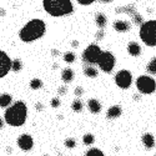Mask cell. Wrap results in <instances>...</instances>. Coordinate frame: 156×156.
<instances>
[{
    "mask_svg": "<svg viewBox=\"0 0 156 156\" xmlns=\"http://www.w3.org/2000/svg\"><path fill=\"white\" fill-rule=\"evenodd\" d=\"M28 118V106L24 101H15L11 106H8L4 114V120L5 124L20 127L25 124Z\"/></svg>",
    "mask_w": 156,
    "mask_h": 156,
    "instance_id": "1",
    "label": "cell"
},
{
    "mask_svg": "<svg viewBox=\"0 0 156 156\" xmlns=\"http://www.w3.org/2000/svg\"><path fill=\"white\" fill-rule=\"evenodd\" d=\"M46 31V25L41 19H33L28 21L19 31V37L24 43H31L44 36Z\"/></svg>",
    "mask_w": 156,
    "mask_h": 156,
    "instance_id": "2",
    "label": "cell"
},
{
    "mask_svg": "<svg viewBox=\"0 0 156 156\" xmlns=\"http://www.w3.org/2000/svg\"><path fill=\"white\" fill-rule=\"evenodd\" d=\"M43 6L51 16H66L74 11L71 0H43Z\"/></svg>",
    "mask_w": 156,
    "mask_h": 156,
    "instance_id": "3",
    "label": "cell"
},
{
    "mask_svg": "<svg viewBox=\"0 0 156 156\" xmlns=\"http://www.w3.org/2000/svg\"><path fill=\"white\" fill-rule=\"evenodd\" d=\"M140 37L147 46H156V20H149L141 24Z\"/></svg>",
    "mask_w": 156,
    "mask_h": 156,
    "instance_id": "4",
    "label": "cell"
},
{
    "mask_svg": "<svg viewBox=\"0 0 156 156\" xmlns=\"http://www.w3.org/2000/svg\"><path fill=\"white\" fill-rule=\"evenodd\" d=\"M115 56L111 51H102L96 64L104 73H111L115 68Z\"/></svg>",
    "mask_w": 156,
    "mask_h": 156,
    "instance_id": "5",
    "label": "cell"
},
{
    "mask_svg": "<svg viewBox=\"0 0 156 156\" xmlns=\"http://www.w3.org/2000/svg\"><path fill=\"white\" fill-rule=\"evenodd\" d=\"M136 87L142 94H152L156 90V81L150 76H140L136 80Z\"/></svg>",
    "mask_w": 156,
    "mask_h": 156,
    "instance_id": "6",
    "label": "cell"
},
{
    "mask_svg": "<svg viewBox=\"0 0 156 156\" xmlns=\"http://www.w3.org/2000/svg\"><path fill=\"white\" fill-rule=\"evenodd\" d=\"M102 53V50L100 49V46H98L96 44H90L83 53V60L87 64H96L100 55Z\"/></svg>",
    "mask_w": 156,
    "mask_h": 156,
    "instance_id": "7",
    "label": "cell"
},
{
    "mask_svg": "<svg viewBox=\"0 0 156 156\" xmlns=\"http://www.w3.org/2000/svg\"><path fill=\"white\" fill-rule=\"evenodd\" d=\"M115 83L120 89H129L133 84V75L129 70H120L115 75Z\"/></svg>",
    "mask_w": 156,
    "mask_h": 156,
    "instance_id": "8",
    "label": "cell"
},
{
    "mask_svg": "<svg viewBox=\"0 0 156 156\" xmlns=\"http://www.w3.org/2000/svg\"><path fill=\"white\" fill-rule=\"evenodd\" d=\"M10 70H11V59L5 51L0 50V79L6 76Z\"/></svg>",
    "mask_w": 156,
    "mask_h": 156,
    "instance_id": "9",
    "label": "cell"
},
{
    "mask_svg": "<svg viewBox=\"0 0 156 156\" xmlns=\"http://www.w3.org/2000/svg\"><path fill=\"white\" fill-rule=\"evenodd\" d=\"M18 146L23 151H30L34 146V140L29 134H23L18 137Z\"/></svg>",
    "mask_w": 156,
    "mask_h": 156,
    "instance_id": "10",
    "label": "cell"
},
{
    "mask_svg": "<svg viewBox=\"0 0 156 156\" xmlns=\"http://www.w3.org/2000/svg\"><path fill=\"white\" fill-rule=\"evenodd\" d=\"M114 29L119 33H126L130 30V23L124 20H116L114 23Z\"/></svg>",
    "mask_w": 156,
    "mask_h": 156,
    "instance_id": "11",
    "label": "cell"
},
{
    "mask_svg": "<svg viewBox=\"0 0 156 156\" xmlns=\"http://www.w3.org/2000/svg\"><path fill=\"white\" fill-rule=\"evenodd\" d=\"M87 109L91 111L93 114H98L101 110V105H100V102L96 99H90L87 101Z\"/></svg>",
    "mask_w": 156,
    "mask_h": 156,
    "instance_id": "12",
    "label": "cell"
},
{
    "mask_svg": "<svg viewBox=\"0 0 156 156\" xmlns=\"http://www.w3.org/2000/svg\"><path fill=\"white\" fill-rule=\"evenodd\" d=\"M121 112H122L121 108L118 106V105H115V106H112V108H110V109L108 110L106 118H108V119H116V118H119V116L121 115Z\"/></svg>",
    "mask_w": 156,
    "mask_h": 156,
    "instance_id": "13",
    "label": "cell"
},
{
    "mask_svg": "<svg viewBox=\"0 0 156 156\" xmlns=\"http://www.w3.org/2000/svg\"><path fill=\"white\" fill-rule=\"evenodd\" d=\"M127 51H129V54L131 55V56H139L140 53H141V48L137 43H130L127 45Z\"/></svg>",
    "mask_w": 156,
    "mask_h": 156,
    "instance_id": "14",
    "label": "cell"
},
{
    "mask_svg": "<svg viewBox=\"0 0 156 156\" xmlns=\"http://www.w3.org/2000/svg\"><path fill=\"white\" fill-rule=\"evenodd\" d=\"M95 23H96L99 29H104L106 27V24H108V19H106L105 15L102 14V12H98L96 16H95Z\"/></svg>",
    "mask_w": 156,
    "mask_h": 156,
    "instance_id": "15",
    "label": "cell"
},
{
    "mask_svg": "<svg viewBox=\"0 0 156 156\" xmlns=\"http://www.w3.org/2000/svg\"><path fill=\"white\" fill-rule=\"evenodd\" d=\"M142 144L146 149H152L155 146V139L151 134H145L142 136Z\"/></svg>",
    "mask_w": 156,
    "mask_h": 156,
    "instance_id": "16",
    "label": "cell"
},
{
    "mask_svg": "<svg viewBox=\"0 0 156 156\" xmlns=\"http://www.w3.org/2000/svg\"><path fill=\"white\" fill-rule=\"evenodd\" d=\"M61 79L64 83H71L74 80V71L70 68L64 69L61 73Z\"/></svg>",
    "mask_w": 156,
    "mask_h": 156,
    "instance_id": "17",
    "label": "cell"
},
{
    "mask_svg": "<svg viewBox=\"0 0 156 156\" xmlns=\"http://www.w3.org/2000/svg\"><path fill=\"white\" fill-rule=\"evenodd\" d=\"M12 102V96L10 94H2L0 95V108H8Z\"/></svg>",
    "mask_w": 156,
    "mask_h": 156,
    "instance_id": "18",
    "label": "cell"
},
{
    "mask_svg": "<svg viewBox=\"0 0 156 156\" xmlns=\"http://www.w3.org/2000/svg\"><path fill=\"white\" fill-rule=\"evenodd\" d=\"M84 74L87 77H96L99 73H98V70L94 66H91V65H87V66L84 68Z\"/></svg>",
    "mask_w": 156,
    "mask_h": 156,
    "instance_id": "19",
    "label": "cell"
},
{
    "mask_svg": "<svg viewBox=\"0 0 156 156\" xmlns=\"http://www.w3.org/2000/svg\"><path fill=\"white\" fill-rule=\"evenodd\" d=\"M21 69H23V62H21L20 59H14V60H11V70H12V71L18 73V71H20Z\"/></svg>",
    "mask_w": 156,
    "mask_h": 156,
    "instance_id": "20",
    "label": "cell"
},
{
    "mask_svg": "<svg viewBox=\"0 0 156 156\" xmlns=\"http://www.w3.org/2000/svg\"><path fill=\"white\" fill-rule=\"evenodd\" d=\"M94 141H95V137L94 135L91 134H85L84 137H83V142H84V145H93L94 144Z\"/></svg>",
    "mask_w": 156,
    "mask_h": 156,
    "instance_id": "21",
    "label": "cell"
},
{
    "mask_svg": "<svg viewBox=\"0 0 156 156\" xmlns=\"http://www.w3.org/2000/svg\"><path fill=\"white\" fill-rule=\"evenodd\" d=\"M71 109L75 112H80L83 110V102L80 100H74V102L71 104Z\"/></svg>",
    "mask_w": 156,
    "mask_h": 156,
    "instance_id": "22",
    "label": "cell"
},
{
    "mask_svg": "<svg viewBox=\"0 0 156 156\" xmlns=\"http://www.w3.org/2000/svg\"><path fill=\"white\" fill-rule=\"evenodd\" d=\"M43 86V81L40 80V79H33L31 81H30V87L33 89V90H39Z\"/></svg>",
    "mask_w": 156,
    "mask_h": 156,
    "instance_id": "23",
    "label": "cell"
},
{
    "mask_svg": "<svg viewBox=\"0 0 156 156\" xmlns=\"http://www.w3.org/2000/svg\"><path fill=\"white\" fill-rule=\"evenodd\" d=\"M146 70L151 74H156V58H154L149 64H147V66H146Z\"/></svg>",
    "mask_w": 156,
    "mask_h": 156,
    "instance_id": "24",
    "label": "cell"
},
{
    "mask_svg": "<svg viewBox=\"0 0 156 156\" xmlns=\"http://www.w3.org/2000/svg\"><path fill=\"white\" fill-rule=\"evenodd\" d=\"M86 156H104V154L99 149H90L86 151Z\"/></svg>",
    "mask_w": 156,
    "mask_h": 156,
    "instance_id": "25",
    "label": "cell"
},
{
    "mask_svg": "<svg viewBox=\"0 0 156 156\" xmlns=\"http://www.w3.org/2000/svg\"><path fill=\"white\" fill-rule=\"evenodd\" d=\"M64 60L66 61V62H69V64H71V62H74L75 61V54L74 53H65L64 54Z\"/></svg>",
    "mask_w": 156,
    "mask_h": 156,
    "instance_id": "26",
    "label": "cell"
},
{
    "mask_svg": "<svg viewBox=\"0 0 156 156\" xmlns=\"http://www.w3.org/2000/svg\"><path fill=\"white\" fill-rule=\"evenodd\" d=\"M65 146L69 147V149H74L76 146V141L74 139H66L65 140Z\"/></svg>",
    "mask_w": 156,
    "mask_h": 156,
    "instance_id": "27",
    "label": "cell"
},
{
    "mask_svg": "<svg viewBox=\"0 0 156 156\" xmlns=\"http://www.w3.org/2000/svg\"><path fill=\"white\" fill-rule=\"evenodd\" d=\"M133 18H134V23L135 24H137V25H140V24H142V16L141 15H139V14H133Z\"/></svg>",
    "mask_w": 156,
    "mask_h": 156,
    "instance_id": "28",
    "label": "cell"
},
{
    "mask_svg": "<svg viewBox=\"0 0 156 156\" xmlns=\"http://www.w3.org/2000/svg\"><path fill=\"white\" fill-rule=\"evenodd\" d=\"M94 2H95V0H77V3H79L80 5H84V6L90 5V4H93Z\"/></svg>",
    "mask_w": 156,
    "mask_h": 156,
    "instance_id": "29",
    "label": "cell"
},
{
    "mask_svg": "<svg viewBox=\"0 0 156 156\" xmlns=\"http://www.w3.org/2000/svg\"><path fill=\"white\" fill-rule=\"evenodd\" d=\"M51 106H53V108H59L60 106V100L58 99V98H54L53 100H51Z\"/></svg>",
    "mask_w": 156,
    "mask_h": 156,
    "instance_id": "30",
    "label": "cell"
},
{
    "mask_svg": "<svg viewBox=\"0 0 156 156\" xmlns=\"http://www.w3.org/2000/svg\"><path fill=\"white\" fill-rule=\"evenodd\" d=\"M83 93H84V89H83V87L77 86V87L75 89V95H76V96H81V95H83Z\"/></svg>",
    "mask_w": 156,
    "mask_h": 156,
    "instance_id": "31",
    "label": "cell"
},
{
    "mask_svg": "<svg viewBox=\"0 0 156 156\" xmlns=\"http://www.w3.org/2000/svg\"><path fill=\"white\" fill-rule=\"evenodd\" d=\"M102 37H104V31H102V29H100L98 31V34H96V39H98V40H101Z\"/></svg>",
    "mask_w": 156,
    "mask_h": 156,
    "instance_id": "32",
    "label": "cell"
},
{
    "mask_svg": "<svg viewBox=\"0 0 156 156\" xmlns=\"http://www.w3.org/2000/svg\"><path fill=\"white\" fill-rule=\"evenodd\" d=\"M65 93H66V87H65V86H60L59 87V94L60 95H64Z\"/></svg>",
    "mask_w": 156,
    "mask_h": 156,
    "instance_id": "33",
    "label": "cell"
},
{
    "mask_svg": "<svg viewBox=\"0 0 156 156\" xmlns=\"http://www.w3.org/2000/svg\"><path fill=\"white\" fill-rule=\"evenodd\" d=\"M4 124H5V120L0 118V129H3V127H4Z\"/></svg>",
    "mask_w": 156,
    "mask_h": 156,
    "instance_id": "34",
    "label": "cell"
},
{
    "mask_svg": "<svg viewBox=\"0 0 156 156\" xmlns=\"http://www.w3.org/2000/svg\"><path fill=\"white\" fill-rule=\"evenodd\" d=\"M36 109H37V110H43L44 108H43V105H40V104H37V105H36Z\"/></svg>",
    "mask_w": 156,
    "mask_h": 156,
    "instance_id": "35",
    "label": "cell"
},
{
    "mask_svg": "<svg viewBox=\"0 0 156 156\" xmlns=\"http://www.w3.org/2000/svg\"><path fill=\"white\" fill-rule=\"evenodd\" d=\"M0 15H2V16L5 15V10H4V9H0Z\"/></svg>",
    "mask_w": 156,
    "mask_h": 156,
    "instance_id": "36",
    "label": "cell"
},
{
    "mask_svg": "<svg viewBox=\"0 0 156 156\" xmlns=\"http://www.w3.org/2000/svg\"><path fill=\"white\" fill-rule=\"evenodd\" d=\"M73 46L74 48H77V41H73Z\"/></svg>",
    "mask_w": 156,
    "mask_h": 156,
    "instance_id": "37",
    "label": "cell"
},
{
    "mask_svg": "<svg viewBox=\"0 0 156 156\" xmlns=\"http://www.w3.org/2000/svg\"><path fill=\"white\" fill-rule=\"evenodd\" d=\"M101 2H102V3H111L112 0H101Z\"/></svg>",
    "mask_w": 156,
    "mask_h": 156,
    "instance_id": "38",
    "label": "cell"
}]
</instances>
